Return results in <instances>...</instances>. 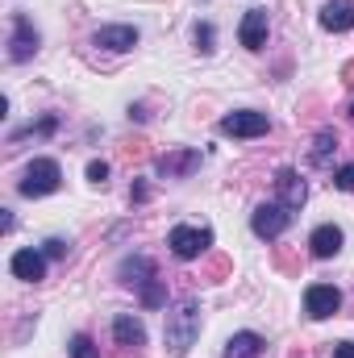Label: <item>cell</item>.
Listing matches in <instances>:
<instances>
[{"mask_svg":"<svg viewBox=\"0 0 354 358\" xmlns=\"http://www.w3.org/2000/svg\"><path fill=\"white\" fill-rule=\"evenodd\" d=\"M200 338V304L196 300H179L176 308L167 313V325H163V342H167V355L183 358Z\"/></svg>","mask_w":354,"mask_h":358,"instance_id":"1","label":"cell"},{"mask_svg":"<svg viewBox=\"0 0 354 358\" xmlns=\"http://www.w3.org/2000/svg\"><path fill=\"white\" fill-rule=\"evenodd\" d=\"M63 187V167L55 163V159H34L25 171H21V183H17V192L21 196H50V192H59Z\"/></svg>","mask_w":354,"mask_h":358,"instance_id":"2","label":"cell"},{"mask_svg":"<svg viewBox=\"0 0 354 358\" xmlns=\"http://www.w3.org/2000/svg\"><path fill=\"white\" fill-rule=\"evenodd\" d=\"M167 246H171V255L183 259V263H192V259H200L208 246H213V229L208 225H176L171 234H167Z\"/></svg>","mask_w":354,"mask_h":358,"instance_id":"3","label":"cell"},{"mask_svg":"<svg viewBox=\"0 0 354 358\" xmlns=\"http://www.w3.org/2000/svg\"><path fill=\"white\" fill-rule=\"evenodd\" d=\"M217 129L225 138H263V134H271V117L255 113V108H238V113H225L217 121Z\"/></svg>","mask_w":354,"mask_h":358,"instance_id":"4","label":"cell"},{"mask_svg":"<svg viewBox=\"0 0 354 358\" xmlns=\"http://www.w3.org/2000/svg\"><path fill=\"white\" fill-rule=\"evenodd\" d=\"M288 225H292V213H288L279 200L259 204V208L250 213V229H255V238H263V242H275V238H279Z\"/></svg>","mask_w":354,"mask_h":358,"instance_id":"5","label":"cell"},{"mask_svg":"<svg viewBox=\"0 0 354 358\" xmlns=\"http://www.w3.org/2000/svg\"><path fill=\"white\" fill-rule=\"evenodd\" d=\"M38 29H34V21L25 17V13H13V34H8V59L13 63H29L34 55H38Z\"/></svg>","mask_w":354,"mask_h":358,"instance_id":"6","label":"cell"},{"mask_svg":"<svg viewBox=\"0 0 354 358\" xmlns=\"http://www.w3.org/2000/svg\"><path fill=\"white\" fill-rule=\"evenodd\" d=\"M342 308V292L334 287V283H313L309 292H304V313L313 317V321H325V317H334Z\"/></svg>","mask_w":354,"mask_h":358,"instance_id":"7","label":"cell"},{"mask_svg":"<svg viewBox=\"0 0 354 358\" xmlns=\"http://www.w3.org/2000/svg\"><path fill=\"white\" fill-rule=\"evenodd\" d=\"M8 271H13L21 283H42V279H46V250H34V246H25V250H13Z\"/></svg>","mask_w":354,"mask_h":358,"instance_id":"8","label":"cell"},{"mask_svg":"<svg viewBox=\"0 0 354 358\" xmlns=\"http://www.w3.org/2000/svg\"><path fill=\"white\" fill-rule=\"evenodd\" d=\"M92 46L113 50V55H125V50L138 46V29H134V25H100V29L92 34Z\"/></svg>","mask_w":354,"mask_h":358,"instance_id":"9","label":"cell"},{"mask_svg":"<svg viewBox=\"0 0 354 358\" xmlns=\"http://www.w3.org/2000/svg\"><path fill=\"white\" fill-rule=\"evenodd\" d=\"M275 192H279V204H283L288 213H300L304 200H309V183L296 176L292 167H283V171L275 176Z\"/></svg>","mask_w":354,"mask_h":358,"instance_id":"10","label":"cell"},{"mask_svg":"<svg viewBox=\"0 0 354 358\" xmlns=\"http://www.w3.org/2000/svg\"><path fill=\"white\" fill-rule=\"evenodd\" d=\"M267 29H271L267 8H250V13L242 17V25H238V42H242L246 50H263L267 46Z\"/></svg>","mask_w":354,"mask_h":358,"instance_id":"11","label":"cell"},{"mask_svg":"<svg viewBox=\"0 0 354 358\" xmlns=\"http://www.w3.org/2000/svg\"><path fill=\"white\" fill-rule=\"evenodd\" d=\"M117 275H121V283H125V287H138V292H146V287L159 279V271H155V263H150L146 255H134V259H125V263L117 267Z\"/></svg>","mask_w":354,"mask_h":358,"instance_id":"12","label":"cell"},{"mask_svg":"<svg viewBox=\"0 0 354 358\" xmlns=\"http://www.w3.org/2000/svg\"><path fill=\"white\" fill-rule=\"evenodd\" d=\"M342 242H346V234H342L334 221H325V225H317V229L309 234V250H313V259H334V255L342 250Z\"/></svg>","mask_w":354,"mask_h":358,"instance_id":"13","label":"cell"},{"mask_svg":"<svg viewBox=\"0 0 354 358\" xmlns=\"http://www.w3.org/2000/svg\"><path fill=\"white\" fill-rule=\"evenodd\" d=\"M196 167H200V155H196V150H167V155L155 163V171L167 176V179H187Z\"/></svg>","mask_w":354,"mask_h":358,"instance_id":"14","label":"cell"},{"mask_svg":"<svg viewBox=\"0 0 354 358\" xmlns=\"http://www.w3.org/2000/svg\"><path fill=\"white\" fill-rule=\"evenodd\" d=\"M113 342L125 346V350H129V346L138 350V346H146V325H142L134 313H121V317L113 321Z\"/></svg>","mask_w":354,"mask_h":358,"instance_id":"15","label":"cell"},{"mask_svg":"<svg viewBox=\"0 0 354 358\" xmlns=\"http://www.w3.org/2000/svg\"><path fill=\"white\" fill-rule=\"evenodd\" d=\"M321 25H325L330 34H346V29H354V4L351 0H330V4L321 8Z\"/></svg>","mask_w":354,"mask_h":358,"instance_id":"16","label":"cell"},{"mask_svg":"<svg viewBox=\"0 0 354 358\" xmlns=\"http://www.w3.org/2000/svg\"><path fill=\"white\" fill-rule=\"evenodd\" d=\"M263 338L255 334V329H242V334H234L229 342H225V350H221V358H259L263 355Z\"/></svg>","mask_w":354,"mask_h":358,"instance_id":"17","label":"cell"},{"mask_svg":"<svg viewBox=\"0 0 354 358\" xmlns=\"http://www.w3.org/2000/svg\"><path fill=\"white\" fill-rule=\"evenodd\" d=\"M334 150H338V134H334V129H321L317 142H313V150H309V163H313V167H325Z\"/></svg>","mask_w":354,"mask_h":358,"instance_id":"18","label":"cell"},{"mask_svg":"<svg viewBox=\"0 0 354 358\" xmlns=\"http://www.w3.org/2000/svg\"><path fill=\"white\" fill-rule=\"evenodd\" d=\"M55 129H59V117H55V113H46L42 121H29L25 129H13V134H8V142H21V138H46V134H55Z\"/></svg>","mask_w":354,"mask_h":358,"instance_id":"19","label":"cell"},{"mask_svg":"<svg viewBox=\"0 0 354 358\" xmlns=\"http://www.w3.org/2000/svg\"><path fill=\"white\" fill-rule=\"evenodd\" d=\"M67 350H71V358H100V346H96V342H92L88 334H76V338H71V346H67Z\"/></svg>","mask_w":354,"mask_h":358,"instance_id":"20","label":"cell"},{"mask_svg":"<svg viewBox=\"0 0 354 358\" xmlns=\"http://www.w3.org/2000/svg\"><path fill=\"white\" fill-rule=\"evenodd\" d=\"M213 42H217V29H213L208 21H200V25H196V50H200V55H213V50H217Z\"/></svg>","mask_w":354,"mask_h":358,"instance_id":"21","label":"cell"},{"mask_svg":"<svg viewBox=\"0 0 354 358\" xmlns=\"http://www.w3.org/2000/svg\"><path fill=\"white\" fill-rule=\"evenodd\" d=\"M334 187L338 192H354V163H346L342 171H334Z\"/></svg>","mask_w":354,"mask_h":358,"instance_id":"22","label":"cell"},{"mask_svg":"<svg viewBox=\"0 0 354 358\" xmlns=\"http://www.w3.org/2000/svg\"><path fill=\"white\" fill-rule=\"evenodd\" d=\"M88 179L100 187V183L108 179V163H104V159H92V163H88Z\"/></svg>","mask_w":354,"mask_h":358,"instance_id":"23","label":"cell"},{"mask_svg":"<svg viewBox=\"0 0 354 358\" xmlns=\"http://www.w3.org/2000/svg\"><path fill=\"white\" fill-rule=\"evenodd\" d=\"M63 255H67V242L63 238H50L46 242V259H63Z\"/></svg>","mask_w":354,"mask_h":358,"instance_id":"24","label":"cell"},{"mask_svg":"<svg viewBox=\"0 0 354 358\" xmlns=\"http://www.w3.org/2000/svg\"><path fill=\"white\" fill-rule=\"evenodd\" d=\"M334 358H354V342H338L334 346Z\"/></svg>","mask_w":354,"mask_h":358,"instance_id":"25","label":"cell"},{"mask_svg":"<svg viewBox=\"0 0 354 358\" xmlns=\"http://www.w3.org/2000/svg\"><path fill=\"white\" fill-rule=\"evenodd\" d=\"M351 121H354V104H351Z\"/></svg>","mask_w":354,"mask_h":358,"instance_id":"26","label":"cell"}]
</instances>
